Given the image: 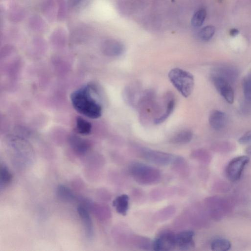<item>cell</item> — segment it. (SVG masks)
Masks as SVG:
<instances>
[{
  "instance_id": "cell-4",
  "label": "cell",
  "mask_w": 251,
  "mask_h": 251,
  "mask_svg": "<svg viewBox=\"0 0 251 251\" xmlns=\"http://www.w3.org/2000/svg\"><path fill=\"white\" fill-rule=\"evenodd\" d=\"M230 202L224 198L212 197L205 200V205L209 215L215 220H220L231 209Z\"/></svg>"
},
{
  "instance_id": "cell-12",
  "label": "cell",
  "mask_w": 251,
  "mask_h": 251,
  "mask_svg": "<svg viewBox=\"0 0 251 251\" xmlns=\"http://www.w3.org/2000/svg\"><path fill=\"white\" fill-rule=\"evenodd\" d=\"M227 117L223 111L215 110L212 111L209 117V123L210 126L216 130L223 129L226 126Z\"/></svg>"
},
{
  "instance_id": "cell-26",
  "label": "cell",
  "mask_w": 251,
  "mask_h": 251,
  "mask_svg": "<svg viewBox=\"0 0 251 251\" xmlns=\"http://www.w3.org/2000/svg\"><path fill=\"white\" fill-rule=\"evenodd\" d=\"M238 142L242 144L251 143V130L245 133L238 140Z\"/></svg>"
},
{
  "instance_id": "cell-16",
  "label": "cell",
  "mask_w": 251,
  "mask_h": 251,
  "mask_svg": "<svg viewBox=\"0 0 251 251\" xmlns=\"http://www.w3.org/2000/svg\"><path fill=\"white\" fill-rule=\"evenodd\" d=\"M56 195L58 199L63 201L70 202L75 199L74 194L67 187L59 185L56 189Z\"/></svg>"
},
{
  "instance_id": "cell-17",
  "label": "cell",
  "mask_w": 251,
  "mask_h": 251,
  "mask_svg": "<svg viewBox=\"0 0 251 251\" xmlns=\"http://www.w3.org/2000/svg\"><path fill=\"white\" fill-rule=\"evenodd\" d=\"M210 247L214 251H226L230 250L231 244L226 239L217 238L212 240Z\"/></svg>"
},
{
  "instance_id": "cell-15",
  "label": "cell",
  "mask_w": 251,
  "mask_h": 251,
  "mask_svg": "<svg viewBox=\"0 0 251 251\" xmlns=\"http://www.w3.org/2000/svg\"><path fill=\"white\" fill-rule=\"evenodd\" d=\"M193 133L189 130H182L174 135L170 139V142L174 144H184L191 141Z\"/></svg>"
},
{
  "instance_id": "cell-21",
  "label": "cell",
  "mask_w": 251,
  "mask_h": 251,
  "mask_svg": "<svg viewBox=\"0 0 251 251\" xmlns=\"http://www.w3.org/2000/svg\"><path fill=\"white\" fill-rule=\"evenodd\" d=\"M175 100L173 99L169 100L167 103L165 112L160 117L154 119V123L156 124H159L164 122L173 112L175 107Z\"/></svg>"
},
{
  "instance_id": "cell-14",
  "label": "cell",
  "mask_w": 251,
  "mask_h": 251,
  "mask_svg": "<svg viewBox=\"0 0 251 251\" xmlns=\"http://www.w3.org/2000/svg\"><path fill=\"white\" fill-rule=\"evenodd\" d=\"M113 205L118 213L126 215L129 207L128 196L126 194L118 196L114 199Z\"/></svg>"
},
{
  "instance_id": "cell-5",
  "label": "cell",
  "mask_w": 251,
  "mask_h": 251,
  "mask_svg": "<svg viewBox=\"0 0 251 251\" xmlns=\"http://www.w3.org/2000/svg\"><path fill=\"white\" fill-rule=\"evenodd\" d=\"M249 161L250 157L247 155L238 156L232 159L227 164L226 170L227 178L232 182L239 180Z\"/></svg>"
},
{
  "instance_id": "cell-3",
  "label": "cell",
  "mask_w": 251,
  "mask_h": 251,
  "mask_svg": "<svg viewBox=\"0 0 251 251\" xmlns=\"http://www.w3.org/2000/svg\"><path fill=\"white\" fill-rule=\"evenodd\" d=\"M129 170L132 177L141 184H154L157 182L161 178V173L158 169L145 164L133 163Z\"/></svg>"
},
{
  "instance_id": "cell-7",
  "label": "cell",
  "mask_w": 251,
  "mask_h": 251,
  "mask_svg": "<svg viewBox=\"0 0 251 251\" xmlns=\"http://www.w3.org/2000/svg\"><path fill=\"white\" fill-rule=\"evenodd\" d=\"M212 81L221 95L229 103L232 104L234 100V93L230 83L224 78L213 75Z\"/></svg>"
},
{
  "instance_id": "cell-23",
  "label": "cell",
  "mask_w": 251,
  "mask_h": 251,
  "mask_svg": "<svg viewBox=\"0 0 251 251\" xmlns=\"http://www.w3.org/2000/svg\"><path fill=\"white\" fill-rule=\"evenodd\" d=\"M12 179V175L9 170L5 165H1L0 167V188L9 184Z\"/></svg>"
},
{
  "instance_id": "cell-9",
  "label": "cell",
  "mask_w": 251,
  "mask_h": 251,
  "mask_svg": "<svg viewBox=\"0 0 251 251\" xmlns=\"http://www.w3.org/2000/svg\"><path fill=\"white\" fill-rule=\"evenodd\" d=\"M101 51L109 56H117L122 54L125 50L124 45L114 39H107L103 42L101 46Z\"/></svg>"
},
{
  "instance_id": "cell-18",
  "label": "cell",
  "mask_w": 251,
  "mask_h": 251,
  "mask_svg": "<svg viewBox=\"0 0 251 251\" xmlns=\"http://www.w3.org/2000/svg\"><path fill=\"white\" fill-rule=\"evenodd\" d=\"M237 72L234 68L224 67L219 69L214 75L222 77L231 83L237 77Z\"/></svg>"
},
{
  "instance_id": "cell-22",
  "label": "cell",
  "mask_w": 251,
  "mask_h": 251,
  "mask_svg": "<svg viewBox=\"0 0 251 251\" xmlns=\"http://www.w3.org/2000/svg\"><path fill=\"white\" fill-rule=\"evenodd\" d=\"M206 16V12L204 9H201L198 10L192 18V25L194 27L201 26L203 24Z\"/></svg>"
},
{
  "instance_id": "cell-20",
  "label": "cell",
  "mask_w": 251,
  "mask_h": 251,
  "mask_svg": "<svg viewBox=\"0 0 251 251\" xmlns=\"http://www.w3.org/2000/svg\"><path fill=\"white\" fill-rule=\"evenodd\" d=\"M242 88L246 101L251 104V74L247 75L243 79Z\"/></svg>"
},
{
  "instance_id": "cell-27",
  "label": "cell",
  "mask_w": 251,
  "mask_h": 251,
  "mask_svg": "<svg viewBox=\"0 0 251 251\" xmlns=\"http://www.w3.org/2000/svg\"><path fill=\"white\" fill-rule=\"evenodd\" d=\"M82 0H68L67 3L69 7L73 8L78 5Z\"/></svg>"
},
{
  "instance_id": "cell-24",
  "label": "cell",
  "mask_w": 251,
  "mask_h": 251,
  "mask_svg": "<svg viewBox=\"0 0 251 251\" xmlns=\"http://www.w3.org/2000/svg\"><path fill=\"white\" fill-rule=\"evenodd\" d=\"M215 32V28L212 25H207L203 27L200 31V38L203 41L210 40Z\"/></svg>"
},
{
  "instance_id": "cell-10",
  "label": "cell",
  "mask_w": 251,
  "mask_h": 251,
  "mask_svg": "<svg viewBox=\"0 0 251 251\" xmlns=\"http://www.w3.org/2000/svg\"><path fill=\"white\" fill-rule=\"evenodd\" d=\"M193 231L185 230L176 235V247L181 250L191 249L195 246Z\"/></svg>"
},
{
  "instance_id": "cell-8",
  "label": "cell",
  "mask_w": 251,
  "mask_h": 251,
  "mask_svg": "<svg viewBox=\"0 0 251 251\" xmlns=\"http://www.w3.org/2000/svg\"><path fill=\"white\" fill-rule=\"evenodd\" d=\"M176 247V234L165 232L159 235L154 241L152 248L157 251H170Z\"/></svg>"
},
{
  "instance_id": "cell-11",
  "label": "cell",
  "mask_w": 251,
  "mask_h": 251,
  "mask_svg": "<svg viewBox=\"0 0 251 251\" xmlns=\"http://www.w3.org/2000/svg\"><path fill=\"white\" fill-rule=\"evenodd\" d=\"M77 212L83 222L87 238L88 239H91L93 236L94 228L92 221L87 209L83 205H79L77 207Z\"/></svg>"
},
{
  "instance_id": "cell-28",
  "label": "cell",
  "mask_w": 251,
  "mask_h": 251,
  "mask_svg": "<svg viewBox=\"0 0 251 251\" xmlns=\"http://www.w3.org/2000/svg\"><path fill=\"white\" fill-rule=\"evenodd\" d=\"M228 145L227 143H222L218 144L217 148L218 150H225L228 149ZM228 150V149H227Z\"/></svg>"
},
{
  "instance_id": "cell-13",
  "label": "cell",
  "mask_w": 251,
  "mask_h": 251,
  "mask_svg": "<svg viewBox=\"0 0 251 251\" xmlns=\"http://www.w3.org/2000/svg\"><path fill=\"white\" fill-rule=\"evenodd\" d=\"M69 142L73 150L78 154L86 153L90 148L88 141L76 135L70 136Z\"/></svg>"
},
{
  "instance_id": "cell-25",
  "label": "cell",
  "mask_w": 251,
  "mask_h": 251,
  "mask_svg": "<svg viewBox=\"0 0 251 251\" xmlns=\"http://www.w3.org/2000/svg\"><path fill=\"white\" fill-rule=\"evenodd\" d=\"M195 157L203 162H208L210 160V156L206 151L200 150L195 153Z\"/></svg>"
},
{
  "instance_id": "cell-6",
  "label": "cell",
  "mask_w": 251,
  "mask_h": 251,
  "mask_svg": "<svg viewBox=\"0 0 251 251\" xmlns=\"http://www.w3.org/2000/svg\"><path fill=\"white\" fill-rule=\"evenodd\" d=\"M142 154L143 157L148 161L161 166L171 163L175 158L173 155L169 153L151 149H144Z\"/></svg>"
},
{
  "instance_id": "cell-30",
  "label": "cell",
  "mask_w": 251,
  "mask_h": 251,
  "mask_svg": "<svg viewBox=\"0 0 251 251\" xmlns=\"http://www.w3.org/2000/svg\"><path fill=\"white\" fill-rule=\"evenodd\" d=\"M246 152L249 156L251 157V145L246 148Z\"/></svg>"
},
{
  "instance_id": "cell-29",
  "label": "cell",
  "mask_w": 251,
  "mask_h": 251,
  "mask_svg": "<svg viewBox=\"0 0 251 251\" xmlns=\"http://www.w3.org/2000/svg\"><path fill=\"white\" fill-rule=\"evenodd\" d=\"M239 33V30L236 28H232L230 29L229 34L232 36H235Z\"/></svg>"
},
{
  "instance_id": "cell-2",
  "label": "cell",
  "mask_w": 251,
  "mask_h": 251,
  "mask_svg": "<svg viewBox=\"0 0 251 251\" xmlns=\"http://www.w3.org/2000/svg\"><path fill=\"white\" fill-rule=\"evenodd\" d=\"M168 77L184 97L187 98L191 94L194 86V78L190 72L180 68H174L169 72Z\"/></svg>"
},
{
  "instance_id": "cell-19",
  "label": "cell",
  "mask_w": 251,
  "mask_h": 251,
  "mask_svg": "<svg viewBox=\"0 0 251 251\" xmlns=\"http://www.w3.org/2000/svg\"><path fill=\"white\" fill-rule=\"evenodd\" d=\"M76 127L78 133L84 135L89 134L92 129L91 123L81 117L76 118Z\"/></svg>"
},
{
  "instance_id": "cell-1",
  "label": "cell",
  "mask_w": 251,
  "mask_h": 251,
  "mask_svg": "<svg viewBox=\"0 0 251 251\" xmlns=\"http://www.w3.org/2000/svg\"><path fill=\"white\" fill-rule=\"evenodd\" d=\"M92 86L86 85L74 91L71 95V101L75 109L89 118L96 119L102 113L100 104L92 97Z\"/></svg>"
}]
</instances>
